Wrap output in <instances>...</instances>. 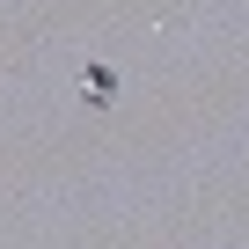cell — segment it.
Wrapping results in <instances>:
<instances>
[{
    "label": "cell",
    "instance_id": "cell-1",
    "mask_svg": "<svg viewBox=\"0 0 249 249\" xmlns=\"http://www.w3.org/2000/svg\"><path fill=\"white\" fill-rule=\"evenodd\" d=\"M81 81H88V103H110V95H117V73H110V66H88Z\"/></svg>",
    "mask_w": 249,
    "mask_h": 249
}]
</instances>
